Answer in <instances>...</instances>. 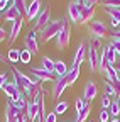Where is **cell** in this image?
I'll return each mask as SVG.
<instances>
[{"label": "cell", "mask_w": 120, "mask_h": 122, "mask_svg": "<svg viewBox=\"0 0 120 122\" xmlns=\"http://www.w3.org/2000/svg\"><path fill=\"white\" fill-rule=\"evenodd\" d=\"M12 75H14V83L17 85V88L22 92V93L25 95L29 90H31V86L32 85H37V83H41L34 75H31V73H22L19 68H15V66H12Z\"/></svg>", "instance_id": "6da1fadb"}, {"label": "cell", "mask_w": 120, "mask_h": 122, "mask_svg": "<svg viewBox=\"0 0 120 122\" xmlns=\"http://www.w3.org/2000/svg\"><path fill=\"white\" fill-rule=\"evenodd\" d=\"M61 19L59 20H51L48 25H44L39 32H37V39L41 41V42H49L51 39H56V36H58V32L61 30Z\"/></svg>", "instance_id": "7a4b0ae2"}, {"label": "cell", "mask_w": 120, "mask_h": 122, "mask_svg": "<svg viewBox=\"0 0 120 122\" xmlns=\"http://www.w3.org/2000/svg\"><path fill=\"white\" fill-rule=\"evenodd\" d=\"M61 30L58 32L56 36V48L58 49H66L68 44H69V36H71V22L68 17L61 19Z\"/></svg>", "instance_id": "3957f363"}, {"label": "cell", "mask_w": 120, "mask_h": 122, "mask_svg": "<svg viewBox=\"0 0 120 122\" xmlns=\"http://www.w3.org/2000/svg\"><path fill=\"white\" fill-rule=\"evenodd\" d=\"M24 46H25V49L31 53L32 56H36L39 53V41H37V30L31 29L29 32L25 34L24 37Z\"/></svg>", "instance_id": "277c9868"}, {"label": "cell", "mask_w": 120, "mask_h": 122, "mask_svg": "<svg viewBox=\"0 0 120 122\" xmlns=\"http://www.w3.org/2000/svg\"><path fill=\"white\" fill-rule=\"evenodd\" d=\"M88 30L91 34V37H96V39H103L108 36V29L101 20H91L88 24Z\"/></svg>", "instance_id": "5b68a950"}, {"label": "cell", "mask_w": 120, "mask_h": 122, "mask_svg": "<svg viewBox=\"0 0 120 122\" xmlns=\"http://www.w3.org/2000/svg\"><path fill=\"white\" fill-rule=\"evenodd\" d=\"M51 22V7L46 4V7H44L42 10H41V14L37 15V19L34 20V30H39L44 27V25H48Z\"/></svg>", "instance_id": "8992f818"}, {"label": "cell", "mask_w": 120, "mask_h": 122, "mask_svg": "<svg viewBox=\"0 0 120 122\" xmlns=\"http://www.w3.org/2000/svg\"><path fill=\"white\" fill-rule=\"evenodd\" d=\"M42 9H44V7H42V0H32V2H29L27 12H25V20H29V22L36 20Z\"/></svg>", "instance_id": "52a82bcc"}, {"label": "cell", "mask_w": 120, "mask_h": 122, "mask_svg": "<svg viewBox=\"0 0 120 122\" xmlns=\"http://www.w3.org/2000/svg\"><path fill=\"white\" fill-rule=\"evenodd\" d=\"M29 73L34 75L41 83H42V81H56V80H58V76H56L54 73H49V71H46V70L36 68V66H32L31 70H29Z\"/></svg>", "instance_id": "ba28073f"}, {"label": "cell", "mask_w": 120, "mask_h": 122, "mask_svg": "<svg viewBox=\"0 0 120 122\" xmlns=\"http://www.w3.org/2000/svg\"><path fill=\"white\" fill-rule=\"evenodd\" d=\"M86 58H88V42L81 41L80 46H78V49H76V53H74V56H73V66H80L83 61H86Z\"/></svg>", "instance_id": "9c48e42d"}, {"label": "cell", "mask_w": 120, "mask_h": 122, "mask_svg": "<svg viewBox=\"0 0 120 122\" xmlns=\"http://www.w3.org/2000/svg\"><path fill=\"white\" fill-rule=\"evenodd\" d=\"M68 19L73 24H80V19H81V5L78 2H74V0H71L69 5H68Z\"/></svg>", "instance_id": "30bf717a"}, {"label": "cell", "mask_w": 120, "mask_h": 122, "mask_svg": "<svg viewBox=\"0 0 120 122\" xmlns=\"http://www.w3.org/2000/svg\"><path fill=\"white\" fill-rule=\"evenodd\" d=\"M96 93H98L96 83H95V81H91V80L86 81V83H85V86H83V100H85L86 103H91V102L95 100Z\"/></svg>", "instance_id": "8fae6325"}, {"label": "cell", "mask_w": 120, "mask_h": 122, "mask_svg": "<svg viewBox=\"0 0 120 122\" xmlns=\"http://www.w3.org/2000/svg\"><path fill=\"white\" fill-rule=\"evenodd\" d=\"M100 53L101 51H96L93 46H90L88 44V65H90V70L91 71H98V59H100Z\"/></svg>", "instance_id": "7c38bea8"}, {"label": "cell", "mask_w": 120, "mask_h": 122, "mask_svg": "<svg viewBox=\"0 0 120 122\" xmlns=\"http://www.w3.org/2000/svg\"><path fill=\"white\" fill-rule=\"evenodd\" d=\"M24 20H25V17H20V19H17L15 22H12V27H10V30H9V42H10V44H14V41L19 37L20 30H22V25H24Z\"/></svg>", "instance_id": "4fadbf2b"}, {"label": "cell", "mask_w": 120, "mask_h": 122, "mask_svg": "<svg viewBox=\"0 0 120 122\" xmlns=\"http://www.w3.org/2000/svg\"><path fill=\"white\" fill-rule=\"evenodd\" d=\"M66 86H69L66 76H63V78H58V80L54 81V85H53V98L58 100L59 97L63 95V92L66 90Z\"/></svg>", "instance_id": "5bb4252c"}, {"label": "cell", "mask_w": 120, "mask_h": 122, "mask_svg": "<svg viewBox=\"0 0 120 122\" xmlns=\"http://www.w3.org/2000/svg\"><path fill=\"white\" fill-rule=\"evenodd\" d=\"M19 112H20V110H19L17 107L12 103V100L9 98V100L5 102V122H15Z\"/></svg>", "instance_id": "9a60e30c"}, {"label": "cell", "mask_w": 120, "mask_h": 122, "mask_svg": "<svg viewBox=\"0 0 120 122\" xmlns=\"http://www.w3.org/2000/svg\"><path fill=\"white\" fill-rule=\"evenodd\" d=\"M2 17H4V20H5V22H10V24H12V22H15L17 19L24 17V15L19 12V9H15V7L10 4V5H9V9L2 14Z\"/></svg>", "instance_id": "2e32d148"}, {"label": "cell", "mask_w": 120, "mask_h": 122, "mask_svg": "<svg viewBox=\"0 0 120 122\" xmlns=\"http://www.w3.org/2000/svg\"><path fill=\"white\" fill-rule=\"evenodd\" d=\"M95 17V7H81V19L80 24H90Z\"/></svg>", "instance_id": "e0dca14e"}, {"label": "cell", "mask_w": 120, "mask_h": 122, "mask_svg": "<svg viewBox=\"0 0 120 122\" xmlns=\"http://www.w3.org/2000/svg\"><path fill=\"white\" fill-rule=\"evenodd\" d=\"M41 95H42V86H41V83H37V85L31 86V90L25 93V98H27V102H36Z\"/></svg>", "instance_id": "ac0fdd59"}, {"label": "cell", "mask_w": 120, "mask_h": 122, "mask_svg": "<svg viewBox=\"0 0 120 122\" xmlns=\"http://www.w3.org/2000/svg\"><path fill=\"white\" fill-rule=\"evenodd\" d=\"M103 53H105V56H107V61L110 63V66H115V63H118V59H117V53H115V49H113L112 42H110V44H107V46L103 48Z\"/></svg>", "instance_id": "d6986e66"}, {"label": "cell", "mask_w": 120, "mask_h": 122, "mask_svg": "<svg viewBox=\"0 0 120 122\" xmlns=\"http://www.w3.org/2000/svg\"><path fill=\"white\" fill-rule=\"evenodd\" d=\"M2 90H4V93H5L9 98H14V97H17L19 93H22V92L17 88V85L14 83V81H7V85H5Z\"/></svg>", "instance_id": "ffe728a7"}, {"label": "cell", "mask_w": 120, "mask_h": 122, "mask_svg": "<svg viewBox=\"0 0 120 122\" xmlns=\"http://www.w3.org/2000/svg\"><path fill=\"white\" fill-rule=\"evenodd\" d=\"M78 76H80V66H73V65H71V68H69V70H68V73H66L68 85H73L74 81L78 80Z\"/></svg>", "instance_id": "44dd1931"}, {"label": "cell", "mask_w": 120, "mask_h": 122, "mask_svg": "<svg viewBox=\"0 0 120 122\" xmlns=\"http://www.w3.org/2000/svg\"><path fill=\"white\" fill-rule=\"evenodd\" d=\"M68 73V66L64 65V61H54V75L58 78H63Z\"/></svg>", "instance_id": "7402d4cb"}, {"label": "cell", "mask_w": 120, "mask_h": 122, "mask_svg": "<svg viewBox=\"0 0 120 122\" xmlns=\"http://www.w3.org/2000/svg\"><path fill=\"white\" fill-rule=\"evenodd\" d=\"M90 112H91V103H86L80 112H76V119H74V120H76V122H86Z\"/></svg>", "instance_id": "603a6c76"}, {"label": "cell", "mask_w": 120, "mask_h": 122, "mask_svg": "<svg viewBox=\"0 0 120 122\" xmlns=\"http://www.w3.org/2000/svg\"><path fill=\"white\" fill-rule=\"evenodd\" d=\"M7 59H9V63H10V65H14V63H17V61H20V49L10 48L9 53H7Z\"/></svg>", "instance_id": "cb8c5ba5"}, {"label": "cell", "mask_w": 120, "mask_h": 122, "mask_svg": "<svg viewBox=\"0 0 120 122\" xmlns=\"http://www.w3.org/2000/svg\"><path fill=\"white\" fill-rule=\"evenodd\" d=\"M41 68L46 70V71H49V73H54V61H53L51 58H48V56H42V59H41Z\"/></svg>", "instance_id": "d4e9b609"}, {"label": "cell", "mask_w": 120, "mask_h": 122, "mask_svg": "<svg viewBox=\"0 0 120 122\" xmlns=\"http://www.w3.org/2000/svg\"><path fill=\"white\" fill-rule=\"evenodd\" d=\"M108 68H110V63L107 61V56H105V53H103V49H101L100 59H98V71H100V73H105Z\"/></svg>", "instance_id": "484cf974"}, {"label": "cell", "mask_w": 120, "mask_h": 122, "mask_svg": "<svg viewBox=\"0 0 120 122\" xmlns=\"http://www.w3.org/2000/svg\"><path fill=\"white\" fill-rule=\"evenodd\" d=\"M103 76H105V80L107 81H110V83H113L117 78H118V73H117V70H115V66H110L107 71L103 73Z\"/></svg>", "instance_id": "4316f807"}, {"label": "cell", "mask_w": 120, "mask_h": 122, "mask_svg": "<svg viewBox=\"0 0 120 122\" xmlns=\"http://www.w3.org/2000/svg\"><path fill=\"white\" fill-rule=\"evenodd\" d=\"M12 5L15 7V9H19V12L25 17V12H27V0H12Z\"/></svg>", "instance_id": "83f0119b"}, {"label": "cell", "mask_w": 120, "mask_h": 122, "mask_svg": "<svg viewBox=\"0 0 120 122\" xmlns=\"http://www.w3.org/2000/svg\"><path fill=\"white\" fill-rule=\"evenodd\" d=\"M103 9H120V0H101Z\"/></svg>", "instance_id": "f1b7e54d"}, {"label": "cell", "mask_w": 120, "mask_h": 122, "mask_svg": "<svg viewBox=\"0 0 120 122\" xmlns=\"http://www.w3.org/2000/svg\"><path fill=\"white\" fill-rule=\"evenodd\" d=\"M105 10H107V14L110 15V19L115 20L120 25V9H105Z\"/></svg>", "instance_id": "f546056e"}, {"label": "cell", "mask_w": 120, "mask_h": 122, "mask_svg": "<svg viewBox=\"0 0 120 122\" xmlns=\"http://www.w3.org/2000/svg\"><path fill=\"white\" fill-rule=\"evenodd\" d=\"M66 110H68V102H64V100L58 102V103H56V107H54V114H56V115H58V114L61 115V114H64Z\"/></svg>", "instance_id": "4dcf8cb0"}, {"label": "cell", "mask_w": 120, "mask_h": 122, "mask_svg": "<svg viewBox=\"0 0 120 122\" xmlns=\"http://www.w3.org/2000/svg\"><path fill=\"white\" fill-rule=\"evenodd\" d=\"M31 59H32V54H31V53H29L25 48H24V49H20V63L29 65V63H31Z\"/></svg>", "instance_id": "1f68e13d"}, {"label": "cell", "mask_w": 120, "mask_h": 122, "mask_svg": "<svg viewBox=\"0 0 120 122\" xmlns=\"http://www.w3.org/2000/svg\"><path fill=\"white\" fill-rule=\"evenodd\" d=\"M108 112H110V115H112L113 119H117V115H120V107H118L117 100H112V105H110Z\"/></svg>", "instance_id": "d6a6232c"}, {"label": "cell", "mask_w": 120, "mask_h": 122, "mask_svg": "<svg viewBox=\"0 0 120 122\" xmlns=\"http://www.w3.org/2000/svg\"><path fill=\"white\" fill-rule=\"evenodd\" d=\"M14 105L17 107L19 110H25V107H27V98H25V95H22L19 100H15V102H12Z\"/></svg>", "instance_id": "836d02e7"}, {"label": "cell", "mask_w": 120, "mask_h": 122, "mask_svg": "<svg viewBox=\"0 0 120 122\" xmlns=\"http://www.w3.org/2000/svg\"><path fill=\"white\" fill-rule=\"evenodd\" d=\"M110 112H108V109H101L100 110V122H110Z\"/></svg>", "instance_id": "e575fe53"}, {"label": "cell", "mask_w": 120, "mask_h": 122, "mask_svg": "<svg viewBox=\"0 0 120 122\" xmlns=\"http://www.w3.org/2000/svg\"><path fill=\"white\" fill-rule=\"evenodd\" d=\"M110 105H112V98L107 93H103L101 95V109H110Z\"/></svg>", "instance_id": "d590c367"}, {"label": "cell", "mask_w": 120, "mask_h": 122, "mask_svg": "<svg viewBox=\"0 0 120 122\" xmlns=\"http://www.w3.org/2000/svg\"><path fill=\"white\" fill-rule=\"evenodd\" d=\"M86 105V102L83 100V97H78V98H74V109H76V112H80L83 107Z\"/></svg>", "instance_id": "8d00e7d4"}, {"label": "cell", "mask_w": 120, "mask_h": 122, "mask_svg": "<svg viewBox=\"0 0 120 122\" xmlns=\"http://www.w3.org/2000/svg\"><path fill=\"white\" fill-rule=\"evenodd\" d=\"M110 42H112V46H113V49H115L117 56H120V39H117V37H110Z\"/></svg>", "instance_id": "74e56055"}, {"label": "cell", "mask_w": 120, "mask_h": 122, "mask_svg": "<svg viewBox=\"0 0 120 122\" xmlns=\"http://www.w3.org/2000/svg\"><path fill=\"white\" fill-rule=\"evenodd\" d=\"M88 44H90V46H93L96 51H101V49H100V46H101V44H100V39H96V37H90Z\"/></svg>", "instance_id": "f35d334b"}, {"label": "cell", "mask_w": 120, "mask_h": 122, "mask_svg": "<svg viewBox=\"0 0 120 122\" xmlns=\"http://www.w3.org/2000/svg\"><path fill=\"white\" fill-rule=\"evenodd\" d=\"M112 85H113V88H115V100H117V98L120 97V78H117Z\"/></svg>", "instance_id": "ab89813d"}, {"label": "cell", "mask_w": 120, "mask_h": 122, "mask_svg": "<svg viewBox=\"0 0 120 122\" xmlns=\"http://www.w3.org/2000/svg\"><path fill=\"white\" fill-rule=\"evenodd\" d=\"M15 122H29V120H27V115H25V110H20V112H19Z\"/></svg>", "instance_id": "60d3db41"}, {"label": "cell", "mask_w": 120, "mask_h": 122, "mask_svg": "<svg viewBox=\"0 0 120 122\" xmlns=\"http://www.w3.org/2000/svg\"><path fill=\"white\" fill-rule=\"evenodd\" d=\"M4 41H9V32L4 27H0V42H4Z\"/></svg>", "instance_id": "b9f144b4"}, {"label": "cell", "mask_w": 120, "mask_h": 122, "mask_svg": "<svg viewBox=\"0 0 120 122\" xmlns=\"http://www.w3.org/2000/svg\"><path fill=\"white\" fill-rule=\"evenodd\" d=\"M5 85H7V73L4 71V73H0V90H2Z\"/></svg>", "instance_id": "7bdbcfd3"}, {"label": "cell", "mask_w": 120, "mask_h": 122, "mask_svg": "<svg viewBox=\"0 0 120 122\" xmlns=\"http://www.w3.org/2000/svg\"><path fill=\"white\" fill-rule=\"evenodd\" d=\"M46 122H58V115H56L54 112L48 114V115H46Z\"/></svg>", "instance_id": "ee69618b"}, {"label": "cell", "mask_w": 120, "mask_h": 122, "mask_svg": "<svg viewBox=\"0 0 120 122\" xmlns=\"http://www.w3.org/2000/svg\"><path fill=\"white\" fill-rule=\"evenodd\" d=\"M9 5H10V4L4 2V0H0V14H2V12H5V10L9 9Z\"/></svg>", "instance_id": "f6af8a7d"}, {"label": "cell", "mask_w": 120, "mask_h": 122, "mask_svg": "<svg viewBox=\"0 0 120 122\" xmlns=\"http://www.w3.org/2000/svg\"><path fill=\"white\" fill-rule=\"evenodd\" d=\"M0 61H4L5 65H10V63H9V59H7V58H5V56H4L2 53H0Z\"/></svg>", "instance_id": "bcb514c9"}, {"label": "cell", "mask_w": 120, "mask_h": 122, "mask_svg": "<svg viewBox=\"0 0 120 122\" xmlns=\"http://www.w3.org/2000/svg\"><path fill=\"white\" fill-rule=\"evenodd\" d=\"M88 2H90V5H91V7H95L96 4H100V0H88Z\"/></svg>", "instance_id": "7dc6e473"}, {"label": "cell", "mask_w": 120, "mask_h": 122, "mask_svg": "<svg viewBox=\"0 0 120 122\" xmlns=\"http://www.w3.org/2000/svg\"><path fill=\"white\" fill-rule=\"evenodd\" d=\"M115 70H117V73H118V78H120V61L117 63V66H115Z\"/></svg>", "instance_id": "c3c4849f"}, {"label": "cell", "mask_w": 120, "mask_h": 122, "mask_svg": "<svg viewBox=\"0 0 120 122\" xmlns=\"http://www.w3.org/2000/svg\"><path fill=\"white\" fill-rule=\"evenodd\" d=\"M112 37H117V39H120V30H117V32H115Z\"/></svg>", "instance_id": "681fc988"}, {"label": "cell", "mask_w": 120, "mask_h": 122, "mask_svg": "<svg viewBox=\"0 0 120 122\" xmlns=\"http://www.w3.org/2000/svg\"><path fill=\"white\" fill-rule=\"evenodd\" d=\"M110 122H120L118 119H110Z\"/></svg>", "instance_id": "f907efd6"}, {"label": "cell", "mask_w": 120, "mask_h": 122, "mask_svg": "<svg viewBox=\"0 0 120 122\" xmlns=\"http://www.w3.org/2000/svg\"><path fill=\"white\" fill-rule=\"evenodd\" d=\"M117 103H118V107H120V97H118V98H117Z\"/></svg>", "instance_id": "816d5d0a"}, {"label": "cell", "mask_w": 120, "mask_h": 122, "mask_svg": "<svg viewBox=\"0 0 120 122\" xmlns=\"http://www.w3.org/2000/svg\"><path fill=\"white\" fill-rule=\"evenodd\" d=\"M74 2H78V4H80V5H81V2H83V0H74Z\"/></svg>", "instance_id": "f5cc1de1"}, {"label": "cell", "mask_w": 120, "mask_h": 122, "mask_svg": "<svg viewBox=\"0 0 120 122\" xmlns=\"http://www.w3.org/2000/svg\"><path fill=\"white\" fill-rule=\"evenodd\" d=\"M4 2H7V4H12V0H4Z\"/></svg>", "instance_id": "db71d44e"}, {"label": "cell", "mask_w": 120, "mask_h": 122, "mask_svg": "<svg viewBox=\"0 0 120 122\" xmlns=\"http://www.w3.org/2000/svg\"><path fill=\"white\" fill-rule=\"evenodd\" d=\"M63 122H76V120H63Z\"/></svg>", "instance_id": "11a10c76"}, {"label": "cell", "mask_w": 120, "mask_h": 122, "mask_svg": "<svg viewBox=\"0 0 120 122\" xmlns=\"http://www.w3.org/2000/svg\"><path fill=\"white\" fill-rule=\"evenodd\" d=\"M0 20H4V17H2V14H0Z\"/></svg>", "instance_id": "9f6ffc18"}, {"label": "cell", "mask_w": 120, "mask_h": 122, "mask_svg": "<svg viewBox=\"0 0 120 122\" xmlns=\"http://www.w3.org/2000/svg\"><path fill=\"white\" fill-rule=\"evenodd\" d=\"M93 122H95V120H93Z\"/></svg>", "instance_id": "6f0895ef"}]
</instances>
